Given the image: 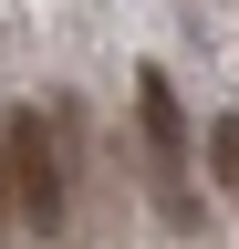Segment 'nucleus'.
<instances>
[{"label": "nucleus", "mask_w": 239, "mask_h": 249, "mask_svg": "<svg viewBox=\"0 0 239 249\" xmlns=\"http://www.w3.org/2000/svg\"><path fill=\"white\" fill-rule=\"evenodd\" d=\"M208 156H219V177H229V197H239V114H219V135H208Z\"/></svg>", "instance_id": "nucleus-3"}, {"label": "nucleus", "mask_w": 239, "mask_h": 249, "mask_svg": "<svg viewBox=\"0 0 239 249\" xmlns=\"http://www.w3.org/2000/svg\"><path fill=\"white\" fill-rule=\"evenodd\" d=\"M135 124H146V156H156V187H166V218L187 229L198 218V197H187V114H177V83L146 62L135 73Z\"/></svg>", "instance_id": "nucleus-2"}, {"label": "nucleus", "mask_w": 239, "mask_h": 249, "mask_svg": "<svg viewBox=\"0 0 239 249\" xmlns=\"http://www.w3.org/2000/svg\"><path fill=\"white\" fill-rule=\"evenodd\" d=\"M0 208L21 218V229H63V145H52L42 114H11L0 124Z\"/></svg>", "instance_id": "nucleus-1"}]
</instances>
